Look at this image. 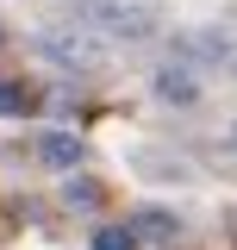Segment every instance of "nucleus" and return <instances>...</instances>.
<instances>
[{
    "label": "nucleus",
    "instance_id": "7",
    "mask_svg": "<svg viewBox=\"0 0 237 250\" xmlns=\"http://www.w3.org/2000/svg\"><path fill=\"white\" fill-rule=\"evenodd\" d=\"M100 200H106V194H100V182H69V207H75V213H94Z\"/></svg>",
    "mask_w": 237,
    "mask_h": 250
},
{
    "label": "nucleus",
    "instance_id": "10",
    "mask_svg": "<svg viewBox=\"0 0 237 250\" xmlns=\"http://www.w3.org/2000/svg\"><path fill=\"white\" fill-rule=\"evenodd\" d=\"M0 44H6V31H0Z\"/></svg>",
    "mask_w": 237,
    "mask_h": 250
},
{
    "label": "nucleus",
    "instance_id": "5",
    "mask_svg": "<svg viewBox=\"0 0 237 250\" xmlns=\"http://www.w3.org/2000/svg\"><path fill=\"white\" fill-rule=\"evenodd\" d=\"M38 156H44L50 169H75V163H81V138H69V131H44V138H38Z\"/></svg>",
    "mask_w": 237,
    "mask_h": 250
},
{
    "label": "nucleus",
    "instance_id": "1",
    "mask_svg": "<svg viewBox=\"0 0 237 250\" xmlns=\"http://www.w3.org/2000/svg\"><path fill=\"white\" fill-rule=\"evenodd\" d=\"M38 50L57 62V69H75V75H94V69L106 62V44H100L94 31H81V25H50L38 38Z\"/></svg>",
    "mask_w": 237,
    "mask_h": 250
},
{
    "label": "nucleus",
    "instance_id": "2",
    "mask_svg": "<svg viewBox=\"0 0 237 250\" xmlns=\"http://www.w3.org/2000/svg\"><path fill=\"white\" fill-rule=\"evenodd\" d=\"M88 19L106 38H150L156 31V13L138 6V0H88Z\"/></svg>",
    "mask_w": 237,
    "mask_h": 250
},
{
    "label": "nucleus",
    "instance_id": "8",
    "mask_svg": "<svg viewBox=\"0 0 237 250\" xmlns=\"http://www.w3.org/2000/svg\"><path fill=\"white\" fill-rule=\"evenodd\" d=\"M0 113H31V94H25V82H0Z\"/></svg>",
    "mask_w": 237,
    "mask_h": 250
},
{
    "label": "nucleus",
    "instance_id": "9",
    "mask_svg": "<svg viewBox=\"0 0 237 250\" xmlns=\"http://www.w3.org/2000/svg\"><path fill=\"white\" fill-rule=\"evenodd\" d=\"M138 231H150V238H175V219L150 207V213H138Z\"/></svg>",
    "mask_w": 237,
    "mask_h": 250
},
{
    "label": "nucleus",
    "instance_id": "11",
    "mask_svg": "<svg viewBox=\"0 0 237 250\" xmlns=\"http://www.w3.org/2000/svg\"><path fill=\"white\" fill-rule=\"evenodd\" d=\"M231 138H237V131H231Z\"/></svg>",
    "mask_w": 237,
    "mask_h": 250
},
{
    "label": "nucleus",
    "instance_id": "4",
    "mask_svg": "<svg viewBox=\"0 0 237 250\" xmlns=\"http://www.w3.org/2000/svg\"><path fill=\"white\" fill-rule=\"evenodd\" d=\"M156 94H162L169 106H194V100H200V82H194L187 62H162V69H156Z\"/></svg>",
    "mask_w": 237,
    "mask_h": 250
},
{
    "label": "nucleus",
    "instance_id": "6",
    "mask_svg": "<svg viewBox=\"0 0 237 250\" xmlns=\"http://www.w3.org/2000/svg\"><path fill=\"white\" fill-rule=\"evenodd\" d=\"M94 250H138V225H100Z\"/></svg>",
    "mask_w": 237,
    "mask_h": 250
},
{
    "label": "nucleus",
    "instance_id": "3",
    "mask_svg": "<svg viewBox=\"0 0 237 250\" xmlns=\"http://www.w3.org/2000/svg\"><path fill=\"white\" fill-rule=\"evenodd\" d=\"M175 57H187V62H225L231 57V31H181Z\"/></svg>",
    "mask_w": 237,
    "mask_h": 250
}]
</instances>
